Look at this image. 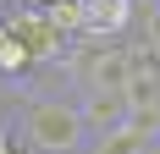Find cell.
I'll use <instances>...</instances> for the list:
<instances>
[{"label":"cell","instance_id":"obj_5","mask_svg":"<svg viewBox=\"0 0 160 154\" xmlns=\"http://www.w3.org/2000/svg\"><path fill=\"white\" fill-rule=\"evenodd\" d=\"M72 99H78V116H83L88 143L127 127V94H72Z\"/></svg>","mask_w":160,"mask_h":154},{"label":"cell","instance_id":"obj_7","mask_svg":"<svg viewBox=\"0 0 160 154\" xmlns=\"http://www.w3.org/2000/svg\"><path fill=\"white\" fill-rule=\"evenodd\" d=\"M44 17H50V28L61 33L66 44H78V39H83V0H55Z\"/></svg>","mask_w":160,"mask_h":154},{"label":"cell","instance_id":"obj_3","mask_svg":"<svg viewBox=\"0 0 160 154\" xmlns=\"http://www.w3.org/2000/svg\"><path fill=\"white\" fill-rule=\"evenodd\" d=\"M127 33H138V0H83L78 44H127Z\"/></svg>","mask_w":160,"mask_h":154},{"label":"cell","instance_id":"obj_10","mask_svg":"<svg viewBox=\"0 0 160 154\" xmlns=\"http://www.w3.org/2000/svg\"><path fill=\"white\" fill-rule=\"evenodd\" d=\"M0 127H6V110H0Z\"/></svg>","mask_w":160,"mask_h":154},{"label":"cell","instance_id":"obj_2","mask_svg":"<svg viewBox=\"0 0 160 154\" xmlns=\"http://www.w3.org/2000/svg\"><path fill=\"white\" fill-rule=\"evenodd\" d=\"M66 72L78 94H127L132 83V44H72Z\"/></svg>","mask_w":160,"mask_h":154},{"label":"cell","instance_id":"obj_1","mask_svg":"<svg viewBox=\"0 0 160 154\" xmlns=\"http://www.w3.org/2000/svg\"><path fill=\"white\" fill-rule=\"evenodd\" d=\"M17 127H22L33 154H88L78 99H66V94H33L22 105V116H17Z\"/></svg>","mask_w":160,"mask_h":154},{"label":"cell","instance_id":"obj_8","mask_svg":"<svg viewBox=\"0 0 160 154\" xmlns=\"http://www.w3.org/2000/svg\"><path fill=\"white\" fill-rule=\"evenodd\" d=\"M138 33H144L138 44L160 55V0H149V6H138Z\"/></svg>","mask_w":160,"mask_h":154},{"label":"cell","instance_id":"obj_4","mask_svg":"<svg viewBox=\"0 0 160 154\" xmlns=\"http://www.w3.org/2000/svg\"><path fill=\"white\" fill-rule=\"evenodd\" d=\"M6 33H11V39H22V44L33 50V66H44L50 55H66V50H72L61 33L50 28L44 11H11V17H6Z\"/></svg>","mask_w":160,"mask_h":154},{"label":"cell","instance_id":"obj_6","mask_svg":"<svg viewBox=\"0 0 160 154\" xmlns=\"http://www.w3.org/2000/svg\"><path fill=\"white\" fill-rule=\"evenodd\" d=\"M33 72H39V66H33V50L22 44V39H6V44H0V77H11V83H28Z\"/></svg>","mask_w":160,"mask_h":154},{"label":"cell","instance_id":"obj_9","mask_svg":"<svg viewBox=\"0 0 160 154\" xmlns=\"http://www.w3.org/2000/svg\"><path fill=\"white\" fill-rule=\"evenodd\" d=\"M55 0H17V11H50Z\"/></svg>","mask_w":160,"mask_h":154}]
</instances>
